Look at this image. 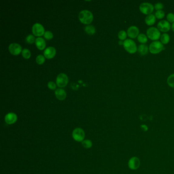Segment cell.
I'll return each instance as SVG.
<instances>
[{
  "label": "cell",
  "instance_id": "4316f807",
  "mask_svg": "<svg viewBox=\"0 0 174 174\" xmlns=\"http://www.w3.org/2000/svg\"><path fill=\"white\" fill-rule=\"evenodd\" d=\"M45 60V57H44V56L42 55L37 56V57L36 58V61L38 65H42V63H44Z\"/></svg>",
  "mask_w": 174,
  "mask_h": 174
},
{
  "label": "cell",
  "instance_id": "277c9868",
  "mask_svg": "<svg viewBox=\"0 0 174 174\" xmlns=\"http://www.w3.org/2000/svg\"><path fill=\"white\" fill-rule=\"evenodd\" d=\"M147 36L148 38L151 40L157 41L160 38L161 33L160 31L157 28L152 27L147 30Z\"/></svg>",
  "mask_w": 174,
  "mask_h": 174
},
{
  "label": "cell",
  "instance_id": "6da1fadb",
  "mask_svg": "<svg viewBox=\"0 0 174 174\" xmlns=\"http://www.w3.org/2000/svg\"><path fill=\"white\" fill-rule=\"evenodd\" d=\"M123 47L125 50L129 53L134 54L137 51V48L136 42L132 39H127L123 42Z\"/></svg>",
  "mask_w": 174,
  "mask_h": 174
},
{
  "label": "cell",
  "instance_id": "836d02e7",
  "mask_svg": "<svg viewBox=\"0 0 174 174\" xmlns=\"http://www.w3.org/2000/svg\"><path fill=\"white\" fill-rule=\"evenodd\" d=\"M171 29L172 30V31H174V22L172 23V24L171 25Z\"/></svg>",
  "mask_w": 174,
  "mask_h": 174
},
{
  "label": "cell",
  "instance_id": "d6a6232c",
  "mask_svg": "<svg viewBox=\"0 0 174 174\" xmlns=\"http://www.w3.org/2000/svg\"><path fill=\"white\" fill-rule=\"evenodd\" d=\"M141 128L144 131H147L148 130V128L145 125H142L141 126Z\"/></svg>",
  "mask_w": 174,
  "mask_h": 174
},
{
  "label": "cell",
  "instance_id": "ac0fdd59",
  "mask_svg": "<svg viewBox=\"0 0 174 174\" xmlns=\"http://www.w3.org/2000/svg\"><path fill=\"white\" fill-rule=\"evenodd\" d=\"M35 44L39 50H42L45 48L46 44L44 39L41 37H38L35 39Z\"/></svg>",
  "mask_w": 174,
  "mask_h": 174
},
{
  "label": "cell",
  "instance_id": "83f0119b",
  "mask_svg": "<svg viewBox=\"0 0 174 174\" xmlns=\"http://www.w3.org/2000/svg\"><path fill=\"white\" fill-rule=\"evenodd\" d=\"M166 19L167 21L169 22V23H173L174 22V14L172 13H168L166 15Z\"/></svg>",
  "mask_w": 174,
  "mask_h": 174
},
{
  "label": "cell",
  "instance_id": "9c48e42d",
  "mask_svg": "<svg viewBox=\"0 0 174 174\" xmlns=\"http://www.w3.org/2000/svg\"><path fill=\"white\" fill-rule=\"evenodd\" d=\"M128 165L130 169L136 170L140 166V160L137 157H132L129 160Z\"/></svg>",
  "mask_w": 174,
  "mask_h": 174
},
{
  "label": "cell",
  "instance_id": "2e32d148",
  "mask_svg": "<svg viewBox=\"0 0 174 174\" xmlns=\"http://www.w3.org/2000/svg\"><path fill=\"white\" fill-rule=\"evenodd\" d=\"M55 95L58 100H65L66 97V92L63 89H57L55 92Z\"/></svg>",
  "mask_w": 174,
  "mask_h": 174
},
{
  "label": "cell",
  "instance_id": "52a82bcc",
  "mask_svg": "<svg viewBox=\"0 0 174 174\" xmlns=\"http://www.w3.org/2000/svg\"><path fill=\"white\" fill-rule=\"evenodd\" d=\"M69 79L68 76L63 73L58 75L56 79V83L60 87H64L68 84Z\"/></svg>",
  "mask_w": 174,
  "mask_h": 174
},
{
  "label": "cell",
  "instance_id": "ba28073f",
  "mask_svg": "<svg viewBox=\"0 0 174 174\" xmlns=\"http://www.w3.org/2000/svg\"><path fill=\"white\" fill-rule=\"evenodd\" d=\"M171 28L170 23L166 20H162L159 22L157 24V29L162 32H168L170 30Z\"/></svg>",
  "mask_w": 174,
  "mask_h": 174
},
{
  "label": "cell",
  "instance_id": "8992f818",
  "mask_svg": "<svg viewBox=\"0 0 174 174\" xmlns=\"http://www.w3.org/2000/svg\"><path fill=\"white\" fill-rule=\"evenodd\" d=\"M73 139L77 142H83L85 137V133L82 129L77 128L73 131L72 133Z\"/></svg>",
  "mask_w": 174,
  "mask_h": 174
},
{
  "label": "cell",
  "instance_id": "7c38bea8",
  "mask_svg": "<svg viewBox=\"0 0 174 174\" xmlns=\"http://www.w3.org/2000/svg\"><path fill=\"white\" fill-rule=\"evenodd\" d=\"M9 50L11 54L14 55H18L22 51V47L19 44L12 43L9 46Z\"/></svg>",
  "mask_w": 174,
  "mask_h": 174
},
{
  "label": "cell",
  "instance_id": "7a4b0ae2",
  "mask_svg": "<svg viewBox=\"0 0 174 174\" xmlns=\"http://www.w3.org/2000/svg\"><path fill=\"white\" fill-rule=\"evenodd\" d=\"M149 51L152 54H157L165 50V47L159 41H154L149 45Z\"/></svg>",
  "mask_w": 174,
  "mask_h": 174
},
{
  "label": "cell",
  "instance_id": "4dcf8cb0",
  "mask_svg": "<svg viewBox=\"0 0 174 174\" xmlns=\"http://www.w3.org/2000/svg\"><path fill=\"white\" fill-rule=\"evenodd\" d=\"M164 8V6L163 5L162 3H157L154 5V9L156 10L157 11L158 10H162L163 8Z\"/></svg>",
  "mask_w": 174,
  "mask_h": 174
},
{
  "label": "cell",
  "instance_id": "f1b7e54d",
  "mask_svg": "<svg viewBox=\"0 0 174 174\" xmlns=\"http://www.w3.org/2000/svg\"><path fill=\"white\" fill-rule=\"evenodd\" d=\"M26 40L28 44H32L34 42H35V37L32 35H29L27 37H26Z\"/></svg>",
  "mask_w": 174,
  "mask_h": 174
},
{
  "label": "cell",
  "instance_id": "4fadbf2b",
  "mask_svg": "<svg viewBox=\"0 0 174 174\" xmlns=\"http://www.w3.org/2000/svg\"><path fill=\"white\" fill-rule=\"evenodd\" d=\"M18 119L17 115L15 113L10 112L5 116V121L7 124H13L16 122Z\"/></svg>",
  "mask_w": 174,
  "mask_h": 174
},
{
  "label": "cell",
  "instance_id": "d6986e66",
  "mask_svg": "<svg viewBox=\"0 0 174 174\" xmlns=\"http://www.w3.org/2000/svg\"><path fill=\"white\" fill-rule=\"evenodd\" d=\"M160 39V42L163 45H166L169 42L170 36H169V34H168L166 33H164L162 34H161Z\"/></svg>",
  "mask_w": 174,
  "mask_h": 174
},
{
  "label": "cell",
  "instance_id": "5bb4252c",
  "mask_svg": "<svg viewBox=\"0 0 174 174\" xmlns=\"http://www.w3.org/2000/svg\"><path fill=\"white\" fill-rule=\"evenodd\" d=\"M44 54L45 57L48 59H51L55 56L56 54V50L54 47H48L44 51Z\"/></svg>",
  "mask_w": 174,
  "mask_h": 174
},
{
  "label": "cell",
  "instance_id": "30bf717a",
  "mask_svg": "<svg viewBox=\"0 0 174 174\" xmlns=\"http://www.w3.org/2000/svg\"><path fill=\"white\" fill-rule=\"evenodd\" d=\"M127 35L130 39L136 38L139 34V30L136 26H132L128 29Z\"/></svg>",
  "mask_w": 174,
  "mask_h": 174
},
{
  "label": "cell",
  "instance_id": "8fae6325",
  "mask_svg": "<svg viewBox=\"0 0 174 174\" xmlns=\"http://www.w3.org/2000/svg\"><path fill=\"white\" fill-rule=\"evenodd\" d=\"M32 32L34 35L40 36L45 34V29L43 26L39 23H36L33 26Z\"/></svg>",
  "mask_w": 174,
  "mask_h": 174
},
{
  "label": "cell",
  "instance_id": "9a60e30c",
  "mask_svg": "<svg viewBox=\"0 0 174 174\" xmlns=\"http://www.w3.org/2000/svg\"><path fill=\"white\" fill-rule=\"evenodd\" d=\"M149 48L148 46L145 44H140L137 48V52L142 56H145L148 53Z\"/></svg>",
  "mask_w": 174,
  "mask_h": 174
},
{
  "label": "cell",
  "instance_id": "44dd1931",
  "mask_svg": "<svg viewBox=\"0 0 174 174\" xmlns=\"http://www.w3.org/2000/svg\"><path fill=\"white\" fill-rule=\"evenodd\" d=\"M84 29H85L86 32L89 35H92V34L95 33V28L94 26H92V25H88V26H86Z\"/></svg>",
  "mask_w": 174,
  "mask_h": 174
},
{
  "label": "cell",
  "instance_id": "3957f363",
  "mask_svg": "<svg viewBox=\"0 0 174 174\" xmlns=\"http://www.w3.org/2000/svg\"><path fill=\"white\" fill-rule=\"evenodd\" d=\"M79 18L81 22L84 24H89L93 20V15L89 10H84L79 13Z\"/></svg>",
  "mask_w": 174,
  "mask_h": 174
},
{
  "label": "cell",
  "instance_id": "484cf974",
  "mask_svg": "<svg viewBox=\"0 0 174 174\" xmlns=\"http://www.w3.org/2000/svg\"><path fill=\"white\" fill-rule=\"evenodd\" d=\"M22 55L25 59H29L31 56L30 51L27 49H25L22 51Z\"/></svg>",
  "mask_w": 174,
  "mask_h": 174
},
{
  "label": "cell",
  "instance_id": "7402d4cb",
  "mask_svg": "<svg viewBox=\"0 0 174 174\" xmlns=\"http://www.w3.org/2000/svg\"><path fill=\"white\" fill-rule=\"evenodd\" d=\"M127 36V33L126 32V31L124 30L120 31L118 33V37L119 39V40H121V41L126 40Z\"/></svg>",
  "mask_w": 174,
  "mask_h": 174
},
{
  "label": "cell",
  "instance_id": "e0dca14e",
  "mask_svg": "<svg viewBox=\"0 0 174 174\" xmlns=\"http://www.w3.org/2000/svg\"><path fill=\"white\" fill-rule=\"evenodd\" d=\"M156 20V18L155 17V15L151 14L146 17L145 21L148 26H151L155 24Z\"/></svg>",
  "mask_w": 174,
  "mask_h": 174
},
{
  "label": "cell",
  "instance_id": "5b68a950",
  "mask_svg": "<svg viewBox=\"0 0 174 174\" xmlns=\"http://www.w3.org/2000/svg\"><path fill=\"white\" fill-rule=\"evenodd\" d=\"M139 9L142 13L148 15L152 13L154 10V6L151 3L144 2L140 4Z\"/></svg>",
  "mask_w": 174,
  "mask_h": 174
},
{
  "label": "cell",
  "instance_id": "603a6c76",
  "mask_svg": "<svg viewBox=\"0 0 174 174\" xmlns=\"http://www.w3.org/2000/svg\"><path fill=\"white\" fill-rule=\"evenodd\" d=\"M167 83L169 87L174 88V74H171L168 77Z\"/></svg>",
  "mask_w": 174,
  "mask_h": 174
},
{
  "label": "cell",
  "instance_id": "cb8c5ba5",
  "mask_svg": "<svg viewBox=\"0 0 174 174\" xmlns=\"http://www.w3.org/2000/svg\"><path fill=\"white\" fill-rule=\"evenodd\" d=\"M155 16L157 19H162L163 18H165V12L162 10H158L155 12Z\"/></svg>",
  "mask_w": 174,
  "mask_h": 174
},
{
  "label": "cell",
  "instance_id": "f546056e",
  "mask_svg": "<svg viewBox=\"0 0 174 174\" xmlns=\"http://www.w3.org/2000/svg\"><path fill=\"white\" fill-rule=\"evenodd\" d=\"M44 36L47 39H51L53 37V34L51 31H47L44 34Z\"/></svg>",
  "mask_w": 174,
  "mask_h": 174
},
{
  "label": "cell",
  "instance_id": "1f68e13d",
  "mask_svg": "<svg viewBox=\"0 0 174 174\" xmlns=\"http://www.w3.org/2000/svg\"><path fill=\"white\" fill-rule=\"evenodd\" d=\"M48 86L49 88L51 89H52V90L55 89H56V84H55L53 82H52V81L49 82L48 83Z\"/></svg>",
  "mask_w": 174,
  "mask_h": 174
},
{
  "label": "cell",
  "instance_id": "ffe728a7",
  "mask_svg": "<svg viewBox=\"0 0 174 174\" xmlns=\"http://www.w3.org/2000/svg\"><path fill=\"white\" fill-rule=\"evenodd\" d=\"M137 38L139 42H140V44H145L148 42V37L146 34L140 33Z\"/></svg>",
  "mask_w": 174,
  "mask_h": 174
},
{
  "label": "cell",
  "instance_id": "d4e9b609",
  "mask_svg": "<svg viewBox=\"0 0 174 174\" xmlns=\"http://www.w3.org/2000/svg\"><path fill=\"white\" fill-rule=\"evenodd\" d=\"M82 145L84 148L86 149L90 148L92 147V142L91 140L86 139V140H83L82 142Z\"/></svg>",
  "mask_w": 174,
  "mask_h": 174
}]
</instances>
